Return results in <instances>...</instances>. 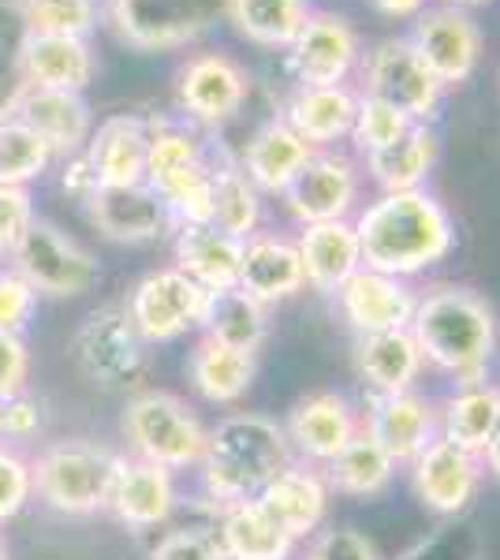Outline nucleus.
I'll return each instance as SVG.
<instances>
[{
	"label": "nucleus",
	"mask_w": 500,
	"mask_h": 560,
	"mask_svg": "<svg viewBox=\"0 0 500 560\" xmlns=\"http://www.w3.org/2000/svg\"><path fill=\"white\" fill-rule=\"evenodd\" d=\"M351 224L362 247V266L399 280L426 273L456 247L452 213L426 191L377 195Z\"/></svg>",
	"instance_id": "f257e3e1"
},
{
	"label": "nucleus",
	"mask_w": 500,
	"mask_h": 560,
	"mask_svg": "<svg viewBox=\"0 0 500 560\" xmlns=\"http://www.w3.org/2000/svg\"><path fill=\"white\" fill-rule=\"evenodd\" d=\"M411 337L422 351L426 366L441 370L456 385L486 382L497 355L500 325L493 306L470 288L441 284L418 295L411 314Z\"/></svg>",
	"instance_id": "f03ea898"
},
{
	"label": "nucleus",
	"mask_w": 500,
	"mask_h": 560,
	"mask_svg": "<svg viewBox=\"0 0 500 560\" xmlns=\"http://www.w3.org/2000/svg\"><path fill=\"white\" fill-rule=\"evenodd\" d=\"M292 464L284 427L258 411H232L209 430L202 482L213 504L251 501L277 471Z\"/></svg>",
	"instance_id": "7ed1b4c3"
},
{
	"label": "nucleus",
	"mask_w": 500,
	"mask_h": 560,
	"mask_svg": "<svg viewBox=\"0 0 500 560\" xmlns=\"http://www.w3.org/2000/svg\"><path fill=\"white\" fill-rule=\"evenodd\" d=\"M120 433L131 456L150 459L172 475L202 464L209 441V427L198 419V411L184 396L165 393V388H139L127 396Z\"/></svg>",
	"instance_id": "20e7f679"
},
{
	"label": "nucleus",
	"mask_w": 500,
	"mask_h": 560,
	"mask_svg": "<svg viewBox=\"0 0 500 560\" xmlns=\"http://www.w3.org/2000/svg\"><path fill=\"white\" fill-rule=\"evenodd\" d=\"M116 467H120V453H113L102 441H57L31 459L34 497L60 516H97L108 504Z\"/></svg>",
	"instance_id": "39448f33"
},
{
	"label": "nucleus",
	"mask_w": 500,
	"mask_h": 560,
	"mask_svg": "<svg viewBox=\"0 0 500 560\" xmlns=\"http://www.w3.org/2000/svg\"><path fill=\"white\" fill-rule=\"evenodd\" d=\"M71 363L102 393H139L150 377V345L135 329L124 303H105L90 311L71 332Z\"/></svg>",
	"instance_id": "423d86ee"
},
{
	"label": "nucleus",
	"mask_w": 500,
	"mask_h": 560,
	"mask_svg": "<svg viewBox=\"0 0 500 560\" xmlns=\"http://www.w3.org/2000/svg\"><path fill=\"white\" fill-rule=\"evenodd\" d=\"M8 261L34 292L49 295V300H75V295H86L102 280L97 258L79 240H71L60 224L45 221V217H34L26 224Z\"/></svg>",
	"instance_id": "0eeeda50"
},
{
	"label": "nucleus",
	"mask_w": 500,
	"mask_h": 560,
	"mask_svg": "<svg viewBox=\"0 0 500 560\" xmlns=\"http://www.w3.org/2000/svg\"><path fill=\"white\" fill-rule=\"evenodd\" d=\"M224 0H105V20L139 52H172L206 38Z\"/></svg>",
	"instance_id": "6e6552de"
},
{
	"label": "nucleus",
	"mask_w": 500,
	"mask_h": 560,
	"mask_svg": "<svg viewBox=\"0 0 500 560\" xmlns=\"http://www.w3.org/2000/svg\"><path fill=\"white\" fill-rule=\"evenodd\" d=\"M209 292L198 288L187 273H179L176 266L150 269L142 280H135V288L127 292V314H131L135 329L142 332L150 348L172 345V340L187 337L190 329H198L206 311Z\"/></svg>",
	"instance_id": "1a4fd4ad"
},
{
	"label": "nucleus",
	"mask_w": 500,
	"mask_h": 560,
	"mask_svg": "<svg viewBox=\"0 0 500 560\" xmlns=\"http://www.w3.org/2000/svg\"><path fill=\"white\" fill-rule=\"evenodd\" d=\"M362 83H367V94L393 105L411 124H430L444 97V86L418 60L407 38H385L374 45L362 60Z\"/></svg>",
	"instance_id": "9d476101"
},
{
	"label": "nucleus",
	"mask_w": 500,
	"mask_h": 560,
	"mask_svg": "<svg viewBox=\"0 0 500 560\" xmlns=\"http://www.w3.org/2000/svg\"><path fill=\"white\" fill-rule=\"evenodd\" d=\"M362 176L351 158L329 150H314V158L299 168V176L280 195L288 213L303 224H329V221H351V210L359 206Z\"/></svg>",
	"instance_id": "9b49d317"
},
{
	"label": "nucleus",
	"mask_w": 500,
	"mask_h": 560,
	"mask_svg": "<svg viewBox=\"0 0 500 560\" xmlns=\"http://www.w3.org/2000/svg\"><path fill=\"white\" fill-rule=\"evenodd\" d=\"M251 94V79L229 52H195L176 75V102L202 128L229 124Z\"/></svg>",
	"instance_id": "f8f14e48"
},
{
	"label": "nucleus",
	"mask_w": 500,
	"mask_h": 560,
	"mask_svg": "<svg viewBox=\"0 0 500 560\" xmlns=\"http://www.w3.org/2000/svg\"><path fill=\"white\" fill-rule=\"evenodd\" d=\"M411 49L441 86H460L475 75L481 57V31L463 8H430L415 20Z\"/></svg>",
	"instance_id": "ddd939ff"
},
{
	"label": "nucleus",
	"mask_w": 500,
	"mask_h": 560,
	"mask_svg": "<svg viewBox=\"0 0 500 560\" xmlns=\"http://www.w3.org/2000/svg\"><path fill=\"white\" fill-rule=\"evenodd\" d=\"M362 45L348 20L333 12H311L295 42L288 45L299 86H348V75L359 68Z\"/></svg>",
	"instance_id": "4468645a"
},
{
	"label": "nucleus",
	"mask_w": 500,
	"mask_h": 560,
	"mask_svg": "<svg viewBox=\"0 0 500 560\" xmlns=\"http://www.w3.org/2000/svg\"><path fill=\"white\" fill-rule=\"evenodd\" d=\"M359 427L362 419L348 396L322 388V393H306L303 400L292 404L284 419V438L299 464L325 467L333 464V456L348 445Z\"/></svg>",
	"instance_id": "2eb2a0df"
},
{
	"label": "nucleus",
	"mask_w": 500,
	"mask_h": 560,
	"mask_svg": "<svg viewBox=\"0 0 500 560\" xmlns=\"http://www.w3.org/2000/svg\"><path fill=\"white\" fill-rule=\"evenodd\" d=\"M176 509H179L176 475L150 464V459L120 456V467H116L113 490H108V504H105L108 516L120 523V527L142 535V530L165 527L176 516Z\"/></svg>",
	"instance_id": "dca6fc26"
},
{
	"label": "nucleus",
	"mask_w": 500,
	"mask_h": 560,
	"mask_svg": "<svg viewBox=\"0 0 500 560\" xmlns=\"http://www.w3.org/2000/svg\"><path fill=\"white\" fill-rule=\"evenodd\" d=\"M407 467H411L415 497L433 516H460L475 501L481 475H486L478 456L463 453L444 438H433Z\"/></svg>",
	"instance_id": "f3484780"
},
{
	"label": "nucleus",
	"mask_w": 500,
	"mask_h": 560,
	"mask_svg": "<svg viewBox=\"0 0 500 560\" xmlns=\"http://www.w3.org/2000/svg\"><path fill=\"white\" fill-rule=\"evenodd\" d=\"M86 217L97 229V236L124 247H142L168 236L176 224L150 184H127V187H97L86 198Z\"/></svg>",
	"instance_id": "a211bd4d"
},
{
	"label": "nucleus",
	"mask_w": 500,
	"mask_h": 560,
	"mask_svg": "<svg viewBox=\"0 0 500 560\" xmlns=\"http://www.w3.org/2000/svg\"><path fill=\"white\" fill-rule=\"evenodd\" d=\"M362 427L374 433L377 445L396 459V467H407L433 438H441L438 404L418 396L415 388H407V393H385V396L370 393Z\"/></svg>",
	"instance_id": "6ab92c4d"
},
{
	"label": "nucleus",
	"mask_w": 500,
	"mask_h": 560,
	"mask_svg": "<svg viewBox=\"0 0 500 560\" xmlns=\"http://www.w3.org/2000/svg\"><path fill=\"white\" fill-rule=\"evenodd\" d=\"M329 497L333 490H329V482H325V475L311 464L292 459L284 471H277L261 486L254 501H258L295 541H306L322 530L325 516H329Z\"/></svg>",
	"instance_id": "aec40b11"
},
{
	"label": "nucleus",
	"mask_w": 500,
	"mask_h": 560,
	"mask_svg": "<svg viewBox=\"0 0 500 560\" xmlns=\"http://www.w3.org/2000/svg\"><path fill=\"white\" fill-rule=\"evenodd\" d=\"M336 303H340V314L354 329V337H367V332L407 329L418 295L411 292L407 280L362 266L359 273L336 292Z\"/></svg>",
	"instance_id": "412c9836"
},
{
	"label": "nucleus",
	"mask_w": 500,
	"mask_h": 560,
	"mask_svg": "<svg viewBox=\"0 0 500 560\" xmlns=\"http://www.w3.org/2000/svg\"><path fill=\"white\" fill-rule=\"evenodd\" d=\"M147 147H150V124L142 116L116 113L90 131L83 158L90 173H94L97 187L147 184Z\"/></svg>",
	"instance_id": "4be33fe9"
},
{
	"label": "nucleus",
	"mask_w": 500,
	"mask_h": 560,
	"mask_svg": "<svg viewBox=\"0 0 500 560\" xmlns=\"http://www.w3.org/2000/svg\"><path fill=\"white\" fill-rule=\"evenodd\" d=\"M12 116H20L31 131H38L49 150L57 158H71V153H83L90 131H94V116L83 94H71V90H38L26 86L15 102Z\"/></svg>",
	"instance_id": "5701e85b"
},
{
	"label": "nucleus",
	"mask_w": 500,
	"mask_h": 560,
	"mask_svg": "<svg viewBox=\"0 0 500 560\" xmlns=\"http://www.w3.org/2000/svg\"><path fill=\"white\" fill-rule=\"evenodd\" d=\"M251 300L261 306L284 303L306 288L303 261H299L295 240L269 236V232H254L243 240V261H240V284Z\"/></svg>",
	"instance_id": "b1692460"
},
{
	"label": "nucleus",
	"mask_w": 500,
	"mask_h": 560,
	"mask_svg": "<svg viewBox=\"0 0 500 560\" xmlns=\"http://www.w3.org/2000/svg\"><path fill=\"white\" fill-rule=\"evenodd\" d=\"M97 75V52L75 34H26L23 83L38 90H71L83 94Z\"/></svg>",
	"instance_id": "393cba45"
},
{
	"label": "nucleus",
	"mask_w": 500,
	"mask_h": 560,
	"mask_svg": "<svg viewBox=\"0 0 500 560\" xmlns=\"http://www.w3.org/2000/svg\"><path fill=\"white\" fill-rule=\"evenodd\" d=\"M243 240L213 224H179L172 240V266L187 273L206 292H224L240 284Z\"/></svg>",
	"instance_id": "a878e982"
},
{
	"label": "nucleus",
	"mask_w": 500,
	"mask_h": 560,
	"mask_svg": "<svg viewBox=\"0 0 500 560\" xmlns=\"http://www.w3.org/2000/svg\"><path fill=\"white\" fill-rule=\"evenodd\" d=\"M217 541L224 560H292L299 541L258 501L217 504Z\"/></svg>",
	"instance_id": "bb28decb"
},
{
	"label": "nucleus",
	"mask_w": 500,
	"mask_h": 560,
	"mask_svg": "<svg viewBox=\"0 0 500 560\" xmlns=\"http://www.w3.org/2000/svg\"><path fill=\"white\" fill-rule=\"evenodd\" d=\"M295 250L299 261H303L306 284L322 295H336L362 269V247L351 221L303 224Z\"/></svg>",
	"instance_id": "cd10ccee"
},
{
	"label": "nucleus",
	"mask_w": 500,
	"mask_h": 560,
	"mask_svg": "<svg viewBox=\"0 0 500 560\" xmlns=\"http://www.w3.org/2000/svg\"><path fill=\"white\" fill-rule=\"evenodd\" d=\"M354 370L370 385V393H407L422 377L426 359L418 351L411 329L367 332L354 340Z\"/></svg>",
	"instance_id": "c85d7f7f"
},
{
	"label": "nucleus",
	"mask_w": 500,
	"mask_h": 560,
	"mask_svg": "<svg viewBox=\"0 0 500 560\" xmlns=\"http://www.w3.org/2000/svg\"><path fill=\"white\" fill-rule=\"evenodd\" d=\"M314 158V147L303 142L284 120H269L251 135L243 150V173L261 195H284L288 184L299 176V168Z\"/></svg>",
	"instance_id": "c756f323"
},
{
	"label": "nucleus",
	"mask_w": 500,
	"mask_h": 560,
	"mask_svg": "<svg viewBox=\"0 0 500 560\" xmlns=\"http://www.w3.org/2000/svg\"><path fill=\"white\" fill-rule=\"evenodd\" d=\"M354 105H359V97L348 86H299L288 97L280 120L317 150L348 139L354 124Z\"/></svg>",
	"instance_id": "7c9ffc66"
},
{
	"label": "nucleus",
	"mask_w": 500,
	"mask_h": 560,
	"mask_svg": "<svg viewBox=\"0 0 500 560\" xmlns=\"http://www.w3.org/2000/svg\"><path fill=\"white\" fill-rule=\"evenodd\" d=\"M433 165H438V135L430 131V124H411L385 150L367 153V173L381 195L422 191Z\"/></svg>",
	"instance_id": "2f4dec72"
},
{
	"label": "nucleus",
	"mask_w": 500,
	"mask_h": 560,
	"mask_svg": "<svg viewBox=\"0 0 500 560\" xmlns=\"http://www.w3.org/2000/svg\"><path fill=\"white\" fill-rule=\"evenodd\" d=\"M198 329H202V337L213 340V345L258 355L261 345L269 340V306L251 300L243 288L209 292Z\"/></svg>",
	"instance_id": "473e14b6"
},
{
	"label": "nucleus",
	"mask_w": 500,
	"mask_h": 560,
	"mask_svg": "<svg viewBox=\"0 0 500 560\" xmlns=\"http://www.w3.org/2000/svg\"><path fill=\"white\" fill-rule=\"evenodd\" d=\"M187 377L206 404H221V408L240 404L251 393L254 377H258V355L232 351L202 337L187 359Z\"/></svg>",
	"instance_id": "72a5a7b5"
},
{
	"label": "nucleus",
	"mask_w": 500,
	"mask_h": 560,
	"mask_svg": "<svg viewBox=\"0 0 500 560\" xmlns=\"http://www.w3.org/2000/svg\"><path fill=\"white\" fill-rule=\"evenodd\" d=\"M325 482H329L333 493L344 497H381L393 486L396 478V459L377 445V438L367 427L354 430V438L340 453L333 456V464H325Z\"/></svg>",
	"instance_id": "f704fd0d"
},
{
	"label": "nucleus",
	"mask_w": 500,
	"mask_h": 560,
	"mask_svg": "<svg viewBox=\"0 0 500 560\" xmlns=\"http://www.w3.org/2000/svg\"><path fill=\"white\" fill-rule=\"evenodd\" d=\"M438 422H441L444 441H452L463 453L481 459L500 422V388L489 382L460 385L456 393L444 400V408H438Z\"/></svg>",
	"instance_id": "c9c22d12"
},
{
	"label": "nucleus",
	"mask_w": 500,
	"mask_h": 560,
	"mask_svg": "<svg viewBox=\"0 0 500 560\" xmlns=\"http://www.w3.org/2000/svg\"><path fill=\"white\" fill-rule=\"evenodd\" d=\"M209 224L229 232L235 240H251L261 224V191L251 184L240 161L229 153H213V206H209Z\"/></svg>",
	"instance_id": "e433bc0d"
},
{
	"label": "nucleus",
	"mask_w": 500,
	"mask_h": 560,
	"mask_svg": "<svg viewBox=\"0 0 500 560\" xmlns=\"http://www.w3.org/2000/svg\"><path fill=\"white\" fill-rule=\"evenodd\" d=\"M224 15L247 42L266 45V49H288L303 31L311 8L306 0H224Z\"/></svg>",
	"instance_id": "4c0bfd02"
},
{
	"label": "nucleus",
	"mask_w": 500,
	"mask_h": 560,
	"mask_svg": "<svg viewBox=\"0 0 500 560\" xmlns=\"http://www.w3.org/2000/svg\"><path fill=\"white\" fill-rule=\"evenodd\" d=\"M57 153L20 116H0V187H26L49 173Z\"/></svg>",
	"instance_id": "58836bf2"
},
{
	"label": "nucleus",
	"mask_w": 500,
	"mask_h": 560,
	"mask_svg": "<svg viewBox=\"0 0 500 560\" xmlns=\"http://www.w3.org/2000/svg\"><path fill=\"white\" fill-rule=\"evenodd\" d=\"M150 124V147H147V184L158 187L165 179L202 165L209 158L202 139L176 120H147Z\"/></svg>",
	"instance_id": "ea45409f"
},
{
	"label": "nucleus",
	"mask_w": 500,
	"mask_h": 560,
	"mask_svg": "<svg viewBox=\"0 0 500 560\" xmlns=\"http://www.w3.org/2000/svg\"><path fill=\"white\" fill-rule=\"evenodd\" d=\"M26 20L15 0H0V116H8L26 90L23 83V45Z\"/></svg>",
	"instance_id": "a19ab883"
},
{
	"label": "nucleus",
	"mask_w": 500,
	"mask_h": 560,
	"mask_svg": "<svg viewBox=\"0 0 500 560\" xmlns=\"http://www.w3.org/2000/svg\"><path fill=\"white\" fill-rule=\"evenodd\" d=\"M31 34H75L90 38L97 26V0H15Z\"/></svg>",
	"instance_id": "79ce46f5"
},
{
	"label": "nucleus",
	"mask_w": 500,
	"mask_h": 560,
	"mask_svg": "<svg viewBox=\"0 0 500 560\" xmlns=\"http://www.w3.org/2000/svg\"><path fill=\"white\" fill-rule=\"evenodd\" d=\"M407 128H411V120H407L404 113H396L393 105H385L374 94H362L359 105H354L351 142H354V150L367 158V153L385 150L388 142H396Z\"/></svg>",
	"instance_id": "37998d69"
},
{
	"label": "nucleus",
	"mask_w": 500,
	"mask_h": 560,
	"mask_svg": "<svg viewBox=\"0 0 500 560\" xmlns=\"http://www.w3.org/2000/svg\"><path fill=\"white\" fill-rule=\"evenodd\" d=\"M34 497L31 459L15 453L12 445H0V527L12 523Z\"/></svg>",
	"instance_id": "c03bdc74"
},
{
	"label": "nucleus",
	"mask_w": 500,
	"mask_h": 560,
	"mask_svg": "<svg viewBox=\"0 0 500 560\" xmlns=\"http://www.w3.org/2000/svg\"><path fill=\"white\" fill-rule=\"evenodd\" d=\"M38 311V292L15 273L12 266H0V332H20Z\"/></svg>",
	"instance_id": "a18cd8bd"
},
{
	"label": "nucleus",
	"mask_w": 500,
	"mask_h": 560,
	"mask_svg": "<svg viewBox=\"0 0 500 560\" xmlns=\"http://www.w3.org/2000/svg\"><path fill=\"white\" fill-rule=\"evenodd\" d=\"M150 560H224L221 541L202 527H176L153 541Z\"/></svg>",
	"instance_id": "49530a36"
},
{
	"label": "nucleus",
	"mask_w": 500,
	"mask_h": 560,
	"mask_svg": "<svg viewBox=\"0 0 500 560\" xmlns=\"http://www.w3.org/2000/svg\"><path fill=\"white\" fill-rule=\"evenodd\" d=\"M38 430H42V404L31 396V388L0 400V445H20V441L38 438Z\"/></svg>",
	"instance_id": "de8ad7c7"
},
{
	"label": "nucleus",
	"mask_w": 500,
	"mask_h": 560,
	"mask_svg": "<svg viewBox=\"0 0 500 560\" xmlns=\"http://www.w3.org/2000/svg\"><path fill=\"white\" fill-rule=\"evenodd\" d=\"M306 560H381L377 549L370 546L359 530L351 527H333V530H317L306 546Z\"/></svg>",
	"instance_id": "09e8293b"
},
{
	"label": "nucleus",
	"mask_w": 500,
	"mask_h": 560,
	"mask_svg": "<svg viewBox=\"0 0 500 560\" xmlns=\"http://www.w3.org/2000/svg\"><path fill=\"white\" fill-rule=\"evenodd\" d=\"M34 202L26 187H0V261H8L12 247L20 243L23 229L34 221Z\"/></svg>",
	"instance_id": "8fccbe9b"
},
{
	"label": "nucleus",
	"mask_w": 500,
	"mask_h": 560,
	"mask_svg": "<svg viewBox=\"0 0 500 560\" xmlns=\"http://www.w3.org/2000/svg\"><path fill=\"white\" fill-rule=\"evenodd\" d=\"M31 388V348L20 332H0V400Z\"/></svg>",
	"instance_id": "3c124183"
},
{
	"label": "nucleus",
	"mask_w": 500,
	"mask_h": 560,
	"mask_svg": "<svg viewBox=\"0 0 500 560\" xmlns=\"http://www.w3.org/2000/svg\"><path fill=\"white\" fill-rule=\"evenodd\" d=\"M60 184H63V191L75 195V198H83V202L97 191L94 173H90V165H86L83 153H71V158H63V176H60Z\"/></svg>",
	"instance_id": "603ef678"
},
{
	"label": "nucleus",
	"mask_w": 500,
	"mask_h": 560,
	"mask_svg": "<svg viewBox=\"0 0 500 560\" xmlns=\"http://www.w3.org/2000/svg\"><path fill=\"white\" fill-rule=\"evenodd\" d=\"M370 4L377 8L381 15H388V20H418V15L426 12V0H370Z\"/></svg>",
	"instance_id": "864d4df0"
},
{
	"label": "nucleus",
	"mask_w": 500,
	"mask_h": 560,
	"mask_svg": "<svg viewBox=\"0 0 500 560\" xmlns=\"http://www.w3.org/2000/svg\"><path fill=\"white\" fill-rule=\"evenodd\" d=\"M481 467H486V471L493 475V478H500V422H497L493 438H489L486 453H481Z\"/></svg>",
	"instance_id": "5fc2aeb1"
},
{
	"label": "nucleus",
	"mask_w": 500,
	"mask_h": 560,
	"mask_svg": "<svg viewBox=\"0 0 500 560\" xmlns=\"http://www.w3.org/2000/svg\"><path fill=\"white\" fill-rule=\"evenodd\" d=\"M475 4H486V0H449V8H463V12H467V8H475Z\"/></svg>",
	"instance_id": "6e6d98bb"
},
{
	"label": "nucleus",
	"mask_w": 500,
	"mask_h": 560,
	"mask_svg": "<svg viewBox=\"0 0 500 560\" xmlns=\"http://www.w3.org/2000/svg\"><path fill=\"white\" fill-rule=\"evenodd\" d=\"M0 560H8V541H4V535H0Z\"/></svg>",
	"instance_id": "4d7b16f0"
}]
</instances>
